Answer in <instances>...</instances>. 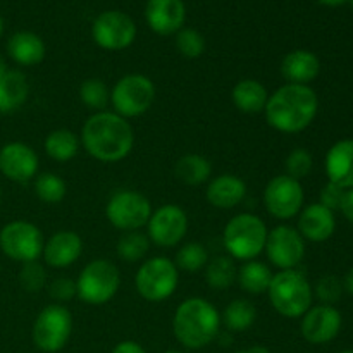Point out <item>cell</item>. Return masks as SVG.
Listing matches in <instances>:
<instances>
[{
  "label": "cell",
  "mask_w": 353,
  "mask_h": 353,
  "mask_svg": "<svg viewBox=\"0 0 353 353\" xmlns=\"http://www.w3.org/2000/svg\"><path fill=\"white\" fill-rule=\"evenodd\" d=\"M343 288L347 290L350 295H353V268L350 269V271L347 272V276H345L343 279Z\"/></svg>",
  "instance_id": "ee69618b"
},
{
  "label": "cell",
  "mask_w": 353,
  "mask_h": 353,
  "mask_svg": "<svg viewBox=\"0 0 353 353\" xmlns=\"http://www.w3.org/2000/svg\"><path fill=\"white\" fill-rule=\"evenodd\" d=\"M233 102L238 110L245 114H259L265 110L269 93L262 83L255 79H241L233 88Z\"/></svg>",
  "instance_id": "484cf974"
},
{
  "label": "cell",
  "mask_w": 353,
  "mask_h": 353,
  "mask_svg": "<svg viewBox=\"0 0 353 353\" xmlns=\"http://www.w3.org/2000/svg\"><path fill=\"white\" fill-rule=\"evenodd\" d=\"M236 274L238 271L233 259L226 257V255L212 259L205 269V279L210 288L214 290H228L236 279Z\"/></svg>",
  "instance_id": "4dcf8cb0"
},
{
  "label": "cell",
  "mask_w": 353,
  "mask_h": 353,
  "mask_svg": "<svg viewBox=\"0 0 353 353\" xmlns=\"http://www.w3.org/2000/svg\"><path fill=\"white\" fill-rule=\"evenodd\" d=\"M10 59L21 65H37L45 57V43L31 31H17L7 41Z\"/></svg>",
  "instance_id": "cb8c5ba5"
},
{
  "label": "cell",
  "mask_w": 353,
  "mask_h": 353,
  "mask_svg": "<svg viewBox=\"0 0 353 353\" xmlns=\"http://www.w3.org/2000/svg\"><path fill=\"white\" fill-rule=\"evenodd\" d=\"M236 279L243 292L259 295V293L268 292L269 285H271L272 281V272L271 269L265 264H262V262L248 261L247 264H243L240 268Z\"/></svg>",
  "instance_id": "83f0119b"
},
{
  "label": "cell",
  "mask_w": 353,
  "mask_h": 353,
  "mask_svg": "<svg viewBox=\"0 0 353 353\" xmlns=\"http://www.w3.org/2000/svg\"><path fill=\"white\" fill-rule=\"evenodd\" d=\"M72 330L71 312L61 303L48 305L33 324V343L41 352L55 353L65 347Z\"/></svg>",
  "instance_id": "ba28073f"
},
{
  "label": "cell",
  "mask_w": 353,
  "mask_h": 353,
  "mask_svg": "<svg viewBox=\"0 0 353 353\" xmlns=\"http://www.w3.org/2000/svg\"><path fill=\"white\" fill-rule=\"evenodd\" d=\"M247 195V185L234 174H221L207 186V200L217 209H233Z\"/></svg>",
  "instance_id": "603a6c76"
},
{
  "label": "cell",
  "mask_w": 353,
  "mask_h": 353,
  "mask_svg": "<svg viewBox=\"0 0 353 353\" xmlns=\"http://www.w3.org/2000/svg\"><path fill=\"white\" fill-rule=\"evenodd\" d=\"M79 141L72 131L55 130L45 140V152L50 159L57 162H68L78 154Z\"/></svg>",
  "instance_id": "f1b7e54d"
},
{
  "label": "cell",
  "mask_w": 353,
  "mask_h": 353,
  "mask_svg": "<svg viewBox=\"0 0 353 353\" xmlns=\"http://www.w3.org/2000/svg\"><path fill=\"white\" fill-rule=\"evenodd\" d=\"M150 248L148 236L138 231H126L117 241V255L124 262H138L145 259Z\"/></svg>",
  "instance_id": "1f68e13d"
},
{
  "label": "cell",
  "mask_w": 353,
  "mask_h": 353,
  "mask_svg": "<svg viewBox=\"0 0 353 353\" xmlns=\"http://www.w3.org/2000/svg\"><path fill=\"white\" fill-rule=\"evenodd\" d=\"M19 283L26 292H40L41 288H45V283H47V272H45L43 265L40 262H24L23 269L19 272Z\"/></svg>",
  "instance_id": "74e56055"
},
{
  "label": "cell",
  "mask_w": 353,
  "mask_h": 353,
  "mask_svg": "<svg viewBox=\"0 0 353 353\" xmlns=\"http://www.w3.org/2000/svg\"><path fill=\"white\" fill-rule=\"evenodd\" d=\"M48 295L57 300V302H68L72 296L78 295L76 283L69 278H57L48 286Z\"/></svg>",
  "instance_id": "ab89813d"
},
{
  "label": "cell",
  "mask_w": 353,
  "mask_h": 353,
  "mask_svg": "<svg viewBox=\"0 0 353 353\" xmlns=\"http://www.w3.org/2000/svg\"><path fill=\"white\" fill-rule=\"evenodd\" d=\"M148 238L155 245L171 248L183 240L188 230V217L185 210L178 205L161 207L148 219Z\"/></svg>",
  "instance_id": "9a60e30c"
},
{
  "label": "cell",
  "mask_w": 353,
  "mask_h": 353,
  "mask_svg": "<svg viewBox=\"0 0 353 353\" xmlns=\"http://www.w3.org/2000/svg\"><path fill=\"white\" fill-rule=\"evenodd\" d=\"M0 248L17 262H33L43 254V236L34 224L14 221L0 231Z\"/></svg>",
  "instance_id": "8fae6325"
},
{
  "label": "cell",
  "mask_w": 353,
  "mask_h": 353,
  "mask_svg": "<svg viewBox=\"0 0 353 353\" xmlns=\"http://www.w3.org/2000/svg\"><path fill=\"white\" fill-rule=\"evenodd\" d=\"M221 316L216 307L203 299H188L178 307L172 321L174 334L183 347L199 350L216 340Z\"/></svg>",
  "instance_id": "3957f363"
},
{
  "label": "cell",
  "mask_w": 353,
  "mask_h": 353,
  "mask_svg": "<svg viewBox=\"0 0 353 353\" xmlns=\"http://www.w3.org/2000/svg\"><path fill=\"white\" fill-rule=\"evenodd\" d=\"M340 210L350 223H353V188L347 190V193H345Z\"/></svg>",
  "instance_id": "b9f144b4"
},
{
  "label": "cell",
  "mask_w": 353,
  "mask_h": 353,
  "mask_svg": "<svg viewBox=\"0 0 353 353\" xmlns=\"http://www.w3.org/2000/svg\"><path fill=\"white\" fill-rule=\"evenodd\" d=\"M350 2H352V6H353V0H350Z\"/></svg>",
  "instance_id": "816d5d0a"
},
{
  "label": "cell",
  "mask_w": 353,
  "mask_h": 353,
  "mask_svg": "<svg viewBox=\"0 0 353 353\" xmlns=\"http://www.w3.org/2000/svg\"><path fill=\"white\" fill-rule=\"evenodd\" d=\"M321 3H324V6H330V7H338L341 6V3L348 2V0H319Z\"/></svg>",
  "instance_id": "bcb514c9"
},
{
  "label": "cell",
  "mask_w": 353,
  "mask_h": 353,
  "mask_svg": "<svg viewBox=\"0 0 353 353\" xmlns=\"http://www.w3.org/2000/svg\"><path fill=\"white\" fill-rule=\"evenodd\" d=\"M179 276L174 262L165 257H154L137 272L134 285L138 293L148 302H162L174 293Z\"/></svg>",
  "instance_id": "52a82bcc"
},
{
  "label": "cell",
  "mask_w": 353,
  "mask_h": 353,
  "mask_svg": "<svg viewBox=\"0 0 353 353\" xmlns=\"http://www.w3.org/2000/svg\"><path fill=\"white\" fill-rule=\"evenodd\" d=\"M30 85L21 71H7L0 76V112L19 109L28 99Z\"/></svg>",
  "instance_id": "d4e9b609"
},
{
  "label": "cell",
  "mask_w": 353,
  "mask_h": 353,
  "mask_svg": "<svg viewBox=\"0 0 353 353\" xmlns=\"http://www.w3.org/2000/svg\"><path fill=\"white\" fill-rule=\"evenodd\" d=\"M38 171V157L28 145L14 141L0 148V172L10 181L24 183L34 178Z\"/></svg>",
  "instance_id": "e0dca14e"
},
{
  "label": "cell",
  "mask_w": 353,
  "mask_h": 353,
  "mask_svg": "<svg viewBox=\"0 0 353 353\" xmlns=\"http://www.w3.org/2000/svg\"><path fill=\"white\" fill-rule=\"evenodd\" d=\"M319 100L309 85H288L276 90L265 105L269 126L281 133H300L317 116Z\"/></svg>",
  "instance_id": "6da1fadb"
},
{
  "label": "cell",
  "mask_w": 353,
  "mask_h": 353,
  "mask_svg": "<svg viewBox=\"0 0 353 353\" xmlns=\"http://www.w3.org/2000/svg\"><path fill=\"white\" fill-rule=\"evenodd\" d=\"M92 37L95 43L105 50H123L137 38V26L128 14L107 10L93 21Z\"/></svg>",
  "instance_id": "7c38bea8"
},
{
  "label": "cell",
  "mask_w": 353,
  "mask_h": 353,
  "mask_svg": "<svg viewBox=\"0 0 353 353\" xmlns=\"http://www.w3.org/2000/svg\"><path fill=\"white\" fill-rule=\"evenodd\" d=\"M209 262V254L203 248V245L196 241L183 245L176 254V268L183 269L186 272H196Z\"/></svg>",
  "instance_id": "836d02e7"
},
{
  "label": "cell",
  "mask_w": 353,
  "mask_h": 353,
  "mask_svg": "<svg viewBox=\"0 0 353 353\" xmlns=\"http://www.w3.org/2000/svg\"><path fill=\"white\" fill-rule=\"evenodd\" d=\"M347 193V190H343L341 186L334 185V183H327L326 186L321 192V205H324L330 210H340L341 202H343V196Z\"/></svg>",
  "instance_id": "60d3db41"
},
{
  "label": "cell",
  "mask_w": 353,
  "mask_h": 353,
  "mask_svg": "<svg viewBox=\"0 0 353 353\" xmlns=\"http://www.w3.org/2000/svg\"><path fill=\"white\" fill-rule=\"evenodd\" d=\"M176 47L181 52V55L188 59H196L205 50V40L202 34L193 28H183L176 34Z\"/></svg>",
  "instance_id": "d590c367"
},
{
  "label": "cell",
  "mask_w": 353,
  "mask_h": 353,
  "mask_svg": "<svg viewBox=\"0 0 353 353\" xmlns=\"http://www.w3.org/2000/svg\"><path fill=\"white\" fill-rule=\"evenodd\" d=\"M326 174L343 190L353 188V140H341L326 155Z\"/></svg>",
  "instance_id": "44dd1931"
},
{
  "label": "cell",
  "mask_w": 353,
  "mask_h": 353,
  "mask_svg": "<svg viewBox=\"0 0 353 353\" xmlns=\"http://www.w3.org/2000/svg\"><path fill=\"white\" fill-rule=\"evenodd\" d=\"M186 9L183 0H148L145 19L159 34H172L181 30Z\"/></svg>",
  "instance_id": "ac0fdd59"
},
{
  "label": "cell",
  "mask_w": 353,
  "mask_h": 353,
  "mask_svg": "<svg viewBox=\"0 0 353 353\" xmlns=\"http://www.w3.org/2000/svg\"><path fill=\"white\" fill-rule=\"evenodd\" d=\"M34 192L40 200L47 203H59L65 196V183L61 176L45 172L34 181Z\"/></svg>",
  "instance_id": "e575fe53"
},
{
  "label": "cell",
  "mask_w": 353,
  "mask_h": 353,
  "mask_svg": "<svg viewBox=\"0 0 353 353\" xmlns=\"http://www.w3.org/2000/svg\"><path fill=\"white\" fill-rule=\"evenodd\" d=\"M79 99L90 109H95L102 112L110 100V92L102 79H85L79 86Z\"/></svg>",
  "instance_id": "d6a6232c"
},
{
  "label": "cell",
  "mask_w": 353,
  "mask_h": 353,
  "mask_svg": "<svg viewBox=\"0 0 353 353\" xmlns=\"http://www.w3.org/2000/svg\"><path fill=\"white\" fill-rule=\"evenodd\" d=\"M341 330V314L333 305H317L307 310L302 319V336L312 345L333 341Z\"/></svg>",
  "instance_id": "2e32d148"
},
{
  "label": "cell",
  "mask_w": 353,
  "mask_h": 353,
  "mask_svg": "<svg viewBox=\"0 0 353 353\" xmlns=\"http://www.w3.org/2000/svg\"><path fill=\"white\" fill-rule=\"evenodd\" d=\"M81 252L83 241L74 231H59L43 245L45 262L57 269L74 264Z\"/></svg>",
  "instance_id": "ffe728a7"
},
{
  "label": "cell",
  "mask_w": 353,
  "mask_h": 353,
  "mask_svg": "<svg viewBox=\"0 0 353 353\" xmlns=\"http://www.w3.org/2000/svg\"><path fill=\"white\" fill-rule=\"evenodd\" d=\"M343 281L333 274H326L321 278L316 285L317 299L323 302V305H333L343 295Z\"/></svg>",
  "instance_id": "f35d334b"
},
{
  "label": "cell",
  "mask_w": 353,
  "mask_h": 353,
  "mask_svg": "<svg viewBox=\"0 0 353 353\" xmlns=\"http://www.w3.org/2000/svg\"><path fill=\"white\" fill-rule=\"evenodd\" d=\"M340 353H353V350H343V352H340Z\"/></svg>",
  "instance_id": "f907efd6"
},
{
  "label": "cell",
  "mask_w": 353,
  "mask_h": 353,
  "mask_svg": "<svg viewBox=\"0 0 353 353\" xmlns=\"http://www.w3.org/2000/svg\"><path fill=\"white\" fill-rule=\"evenodd\" d=\"M9 71V69H7V64H6V59L2 57V55H0V76L2 74H6V72Z\"/></svg>",
  "instance_id": "7dc6e473"
},
{
  "label": "cell",
  "mask_w": 353,
  "mask_h": 353,
  "mask_svg": "<svg viewBox=\"0 0 353 353\" xmlns=\"http://www.w3.org/2000/svg\"><path fill=\"white\" fill-rule=\"evenodd\" d=\"M121 276L116 265L109 261H93L86 265L76 281L79 299L88 305H103L117 293Z\"/></svg>",
  "instance_id": "8992f818"
},
{
  "label": "cell",
  "mask_w": 353,
  "mask_h": 353,
  "mask_svg": "<svg viewBox=\"0 0 353 353\" xmlns=\"http://www.w3.org/2000/svg\"><path fill=\"white\" fill-rule=\"evenodd\" d=\"M155 99V86L143 74H128L121 78L110 93V100L121 117H138L150 109Z\"/></svg>",
  "instance_id": "9c48e42d"
},
{
  "label": "cell",
  "mask_w": 353,
  "mask_h": 353,
  "mask_svg": "<svg viewBox=\"0 0 353 353\" xmlns=\"http://www.w3.org/2000/svg\"><path fill=\"white\" fill-rule=\"evenodd\" d=\"M269 300L276 312L288 319L303 316L312 305V288L302 272L295 269L281 271L272 276L268 288Z\"/></svg>",
  "instance_id": "277c9868"
},
{
  "label": "cell",
  "mask_w": 353,
  "mask_h": 353,
  "mask_svg": "<svg viewBox=\"0 0 353 353\" xmlns=\"http://www.w3.org/2000/svg\"><path fill=\"white\" fill-rule=\"evenodd\" d=\"M312 168H314L312 155H310L305 148H295L293 152H290V155L285 161L286 176L296 179V181L307 178V176L312 172Z\"/></svg>",
  "instance_id": "8d00e7d4"
},
{
  "label": "cell",
  "mask_w": 353,
  "mask_h": 353,
  "mask_svg": "<svg viewBox=\"0 0 353 353\" xmlns=\"http://www.w3.org/2000/svg\"><path fill=\"white\" fill-rule=\"evenodd\" d=\"M112 353H147L143 350V347H140L134 341H123V343L116 345Z\"/></svg>",
  "instance_id": "7bdbcfd3"
},
{
  "label": "cell",
  "mask_w": 353,
  "mask_h": 353,
  "mask_svg": "<svg viewBox=\"0 0 353 353\" xmlns=\"http://www.w3.org/2000/svg\"><path fill=\"white\" fill-rule=\"evenodd\" d=\"M264 203L268 212L276 219H292L302 210V185L286 174L276 176L265 186Z\"/></svg>",
  "instance_id": "4fadbf2b"
},
{
  "label": "cell",
  "mask_w": 353,
  "mask_h": 353,
  "mask_svg": "<svg viewBox=\"0 0 353 353\" xmlns=\"http://www.w3.org/2000/svg\"><path fill=\"white\" fill-rule=\"evenodd\" d=\"M165 353H181V352H178V350H168Z\"/></svg>",
  "instance_id": "681fc988"
},
{
  "label": "cell",
  "mask_w": 353,
  "mask_h": 353,
  "mask_svg": "<svg viewBox=\"0 0 353 353\" xmlns=\"http://www.w3.org/2000/svg\"><path fill=\"white\" fill-rule=\"evenodd\" d=\"M105 214L114 228L123 231H137L148 223L152 216L150 200L138 192L121 190L107 202Z\"/></svg>",
  "instance_id": "30bf717a"
},
{
  "label": "cell",
  "mask_w": 353,
  "mask_h": 353,
  "mask_svg": "<svg viewBox=\"0 0 353 353\" xmlns=\"http://www.w3.org/2000/svg\"><path fill=\"white\" fill-rule=\"evenodd\" d=\"M176 178L181 183L190 186H196L205 183L210 178V172H212V165L207 161L205 157L196 154L185 155V157L179 159L176 162Z\"/></svg>",
  "instance_id": "4316f807"
},
{
  "label": "cell",
  "mask_w": 353,
  "mask_h": 353,
  "mask_svg": "<svg viewBox=\"0 0 353 353\" xmlns=\"http://www.w3.org/2000/svg\"><path fill=\"white\" fill-rule=\"evenodd\" d=\"M268 228L254 214H238L224 228V247L233 259L254 261L265 247Z\"/></svg>",
  "instance_id": "5b68a950"
},
{
  "label": "cell",
  "mask_w": 353,
  "mask_h": 353,
  "mask_svg": "<svg viewBox=\"0 0 353 353\" xmlns=\"http://www.w3.org/2000/svg\"><path fill=\"white\" fill-rule=\"evenodd\" d=\"M321 62L316 54L309 50H293L286 54L281 62V74L292 85H309L317 78Z\"/></svg>",
  "instance_id": "7402d4cb"
},
{
  "label": "cell",
  "mask_w": 353,
  "mask_h": 353,
  "mask_svg": "<svg viewBox=\"0 0 353 353\" xmlns=\"http://www.w3.org/2000/svg\"><path fill=\"white\" fill-rule=\"evenodd\" d=\"M334 230H336V221L333 210L326 209L321 203H312L300 214L299 233L302 234V238L321 243L330 240Z\"/></svg>",
  "instance_id": "d6986e66"
},
{
  "label": "cell",
  "mask_w": 353,
  "mask_h": 353,
  "mask_svg": "<svg viewBox=\"0 0 353 353\" xmlns=\"http://www.w3.org/2000/svg\"><path fill=\"white\" fill-rule=\"evenodd\" d=\"M236 353H271V352H269L265 347H252V348H247V350H240Z\"/></svg>",
  "instance_id": "f6af8a7d"
},
{
  "label": "cell",
  "mask_w": 353,
  "mask_h": 353,
  "mask_svg": "<svg viewBox=\"0 0 353 353\" xmlns=\"http://www.w3.org/2000/svg\"><path fill=\"white\" fill-rule=\"evenodd\" d=\"M85 150L102 162H117L126 157L134 143L130 123L119 114L97 112L85 123L81 131Z\"/></svg>",
  "instance_id": "7a4b0ae2"
},
{
  "label": "cell",
  "mask_w": 353,
  "mask_h": 353,
  "mask_svg": "<svg viewBox=\"0 0 353 353\" xmlns=\"http://www.w3.org/2000/svg\"><path fill=\"white\" fill-rule=\"evenodd\" d=\"M264 250L276 268L288 271L295 269L305 255L302 234L290 226H278L268 233Z\"/></svg>",
  "instance_id": "5bb4252c"
},
{
  "label": "cell",
  "mask_w": 353,
  "mask_h": 353,
  "mask_svg": "<svg viewBox=\"0 0 353 353\" xmlns=\"http://www.w3.org/2000/svg\"><path fill=\"white\" fill-rule=\"evenodd\" d=\"M2 33H3V19L2 16H0V37H2Z\"/></svg>",
  "instance_id": "c3c4849f"
},
{
  "label": "cell",
  "mask_w": 353,
  "mask_h": 353,
  "mask_svg": "<svg viewBox=\"0 0 353 353\" xmlns=\"http://www.w3.org/2000/svg\"><path fill=\"white\" fill-rule=\"evenodd\" d=\"M255 317H257L255 307L248 300L241 299L231 302L223 314L224 326L234 333H241V331H247L248 327L254 326Z\"/></svg>",
  "instance_id": "f546056e"
}]
</instances>
